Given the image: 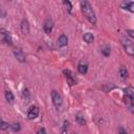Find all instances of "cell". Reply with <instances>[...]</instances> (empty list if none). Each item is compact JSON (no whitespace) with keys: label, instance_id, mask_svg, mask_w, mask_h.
Here are the masks:
<instances>
[{"label":"cell","instance_id":"1","mask_svg":"<svg viewBox=\"0 0 134 134\" xmlns=\"http://www.w3.org/2000/svg\"><path fill=\"white\" fill-rule=\"evenodd\" d=\"M81 7H82V12H83L84 16L86 17V19L91 24H95L96 23V17H95V14H94L90 3L88 1H82L81 2Z\"/></svg>","mask_w":134,"mask_h":134},{"label":"cell","instance_id":"2","mask_svg":"<svg viewBox=\"0 0 134 134\" xmlns=\"http://www.w3.org/2000/svg\"><path fill=\"white\" fill-rule=\"evenodd\" d=\"M121 43H122L127 53L132 57L134 54V46H133V43L131 42V40H129L128 38H122L121 39Z\"/></svg>","mask_w":134,"mask_h":134},{"label":"cell","instance_id":"3","mask_svg":"<svg viewBox=\"0 0 134 134\" xmlns=\"http://www.w3.org/2000/svg\"><path fill=\"white\" fill-rule=\"evenodd\" d=\"M51 98H52V103L54 105L55 108H60L62 106V96L59 94V92H57L55 90H52L51 91Z\"/></svg>","mask_w":134,"mask_h":134},{"label":"cell","instance_id":"4","mask_svg":"<svg viewBox=\"0 0 134 134\" xmlns=\"http://www.w3.org/2000/svg\"><path fill=\"white\" fill-rule=\"evenodd\" d=\"M0 34L2 35V41H3L5 44L12 45L13 40H12V37H10L9 32H8L7 30H5L4 28H0Z\"/></svg>","mask_w":134,"mask_h":134},{"label":"cell","instance_id":"5","mask_svg":"<svg viewBox=\"0 0 134 134\" xmlns=\"http://www.w3.org/2000/svg\"><path fill=\"white\" fill-rule=\"evenodd\" d=\"M38 115H39V108L36 107V106L30 107L29 110H28V112H27L28 119H35V118L38 117Z\"/></svg>","mask_w":134,"mask_h":134},{"label":"cell","instance_id":"6","mask_svg":"<svg viewBox=\"0 0 134 134\" xmlns=\"http://www.w3.org/2000/svg\"><path fill=\"white\" fill-rule=\"evenodd\" d=\"M63 72H64V74L66 75L67 84H69V86H73V85L75 84V81H74V79H73V76H72V74H71V71L68 70V69H65Z\"/></svg>","mask_w":134,"mask_h":134},{"label":"cell","instance_id":"7","mask_svg":"<svg viewBox=\"0 0 134 134\" xmlns=\"http://www.w3.org/2000/svg\"><path fill=\"white\" fill-rule=\"evenodd\" d=\"M52 21L50 19H47L45 22H44V25H43V28H44V31L46 34H50L51 30H52Z\"/></svg>","mask_w":134,"mask_h":134},{"label":"cell","instance_id":"8","mask_svg":"<svg viewBox=\"0 0 134 134\" xmlns=\"http://www.w3.org/2000/svg\"><path fill=\"white\" fill-rule=\"evenodd\" d=\"M14 55L16 57V59L19 61V62H24L25 61V55L23 53V51L21 49H16L14 50Z\"/></svg>","mask_w":134,"mask_h":134},{"label":"cell","instance_id":"9","mask_svg":"<svg viewBox=\"0 0 134 134\" xmlns=\"http://www.w3.org/2000/svg\"><path fill=\"white\" fill-rule=\"evenodd\" d=\"M67 42H68L67 37H66L65 35H61V36L59 37L58 41H57V44H58L60 47H64V46L67 45Z\"/></svg>","mask_w":134,"mask_h":134},{"label":"cell","instance_id":"10","mask_svg":"<svg viewBox=\"0 0 134 134\" xmlns=\"http://www.w3.org/2000/svg\"><path fill=\"white\" fill-rule=\"evenodd\" d=\"M21 31L24 35H27L29 32V24H28L27 20H22V22H21Z\"/></svg>","mask_w":134,"mask_h":134},{"label":"cell","instance_id":"11","mask_svg":"<svg viewBox=\"0 0 134 134\" xmlns=\"http://www.w3.org/2000/svg\"><path fill=\"white\" fill-rule=\"evenodd\" d=\"M124 100H125V104L128 106V108H129L131 111H133V96L125 95Z\"/></svg>","mask_w":134,"mask_h":134},{"label":"cell","instance_id":"12","mask_svg":"<svg viewBox=\"0 0 134 134\" xmlns=\"http://www.w3.org/2000/svg\"><path fill=\"white\" fill-rule=\"evenodd\" d=\"M87 69H88V66H87L86 63L81 62V63L77 65V70H79V72H80L81 74H85V73L87 72Z\"/></svg>","mask_w":134,"mask_h":134},{"label":"cell","instance_id":"13","mask_svg":"<svg viewBox=\"0 0 134 134\" xmlns=\"http://www.w3.org/2000/svg\"><path fill=\"white\" fill-rule=\"evenodd\" d=\"M118 75L121 80H126L128 77V70L126 69V67H120L118 70Z\"/></svg>","mask_w":134,"mask_h":134},{"label":"cell","instance_id":"14","mask_svg":"<svg viewBox=\"0 0 134 134\" xmlns=\"http://www.w3.org/2000/svg\"><path fill=\"white\" fill-rule=\"evenodd\" d=\"M133 6H134V3L132 1L128 2V1H124L121 3V7L125 8V9H129L130 12H133Z\"/></svg>","mask_w":134,"mask_h":134},{"label":"cell","instance_id":"15","mask_svg":"<svg viewBox=\"0 0 134 134\" xmlns=\"http://www.w3.org/2000/svg\"><path fill=\"white\" fill-rule=\"evenodd\" d=\"M83 39L85 40V42H87V43H91V42L93 41V36H92V34H90V32H86V34L84 35Z\"/></svg>","mask_w":134,"mask_h":134},{"label":"cell","instance_id":"16","mask_svg":"<svg viewBox=\"0 0 134 134\" xmlns=\"http://www.w3.org/2000/svg\"><path fill=\"white\" fill-rule=\"evenodd\" d=\"M5 98H6L7 102L13 103L14 102V94L10 91H5Z\"/></svg>","mask_w":134,"mask_h":134},{"label":"cell","instance_id":"17","mask_svg":"<svg viewBox=\"0 0 134 134\" xmlns=\"http://www.w3.org/2000/svg\"><path fill=\"white\" fill-rule=\"evenodd\" d=\"M124 92H125V95H130V96H133V88L131 86H128L124 89Z\"/></svg>","mask_w":134,"mask_h":134},{"label":"cell","instance_id":"18","mask_svg":"<svg viewBox=\"0 0 134 134\" xmlns=\"http://www.w3.org/2000/svg\"><path fill=\"white\" fill-rule=\"evenodd\" d=\"M8 124L7 122H5L1 117H0V130H6V129H8Z\"/></svg>","mask_w":134,"mask_h":134},{"label":"cell","instance_id":"19","mask_svg":"<svg viewBox=\"0 0 134 134\" xmlns=\"http://www.w3.org/2000/svg\"><path fill=\"white\" fill-rule=\"evenodd\" d=\"M75 119H76V121H77L80 125H82V126H84V125L86 124V120L84 119V117H82V116H80V115L75 116Z\"/></svg>","mask_w":134,"mask_h":134},{"label":"cell","instance_id":"20","mask_svg":"<svg viewBox=\"0 0 134 134\" xmlns=\"http://www.w3.org/2000/svg\"><path fill=\"white\" fill-rule=\"evenodd\" d=\"M102 52H103V54L105 57H109V54H110V48L109 47H104L102 49Z\"/></svg>","mask_w":134,"mask_h":134},{"label":"cell","instance_id":"21","mask_svg":"<svg viewBox=\"0 0 134 134\" xmlns=\"http://www.w3.org/2000/svg\"><path fill=\"white\" fill-rule=\"evenodd\" d=\"M10 127H12V129H13V130H14L15 132L19 131V130H20V128H21V127H20V124H19V122H15V124H13V125H12Z\"/></svg>","mask_w":134,"mask_h":134},{"label":"cell","instance_id":"22","mask_svg":"<svg viewBox=\"0 0 134 134\" xmlns=\"http://www.w3.org/2000/svg\"><path fill=\"white\" fill-rule=\"evenodd\" d=\"M117 133H118V134H129L128 131H127L125 128H122V127H119V128H118Z\"/></svg>","mask_w":134,"mask_h":134},{"label":"cell","instance_id":"23","mask_svg":"<svg viewBox=\"0 0 134 134\" xmlns=\"http://www.w3.org/2000/svg\"><path fill=\"white\" fill-rule=\"evenodd\" d=\"M65 5H66V7H67V9H68V12L70 13L71 12V9H72V5H71V3L69 2V1H64L63 2Z\"/></svg>","mask_w":134,"mask_h":134},{"label":"cell","instance_id":"24","mask_svg":"<svg viewBox=\"0 0 134 134\" xmlns=\"http://www.w3.org/2000/svg\"><path fill=\"white\" fill-rule=\"evenodd\" d=\"M37 134H47V133H46V131H45L44 128H40V129L37 131Z\"/></svg>","mask_w":134,"mask_h":134},{"label":"cell","instance_id":"25","mask_svg":"<svg viewBox=\"0 0 134 134\" xmlns=\"http://www.w3.org/2000/svg\"><path fill=\"white\" fill-rule=\"evenodd\" d=\"M127 32H128V34H129V36H130V37H131V38H134V31H133V30H132V29H129V30H128V31H127Z\"/></svg>","mask_w":134,"mask_h":134},{"label":"cell","instance_id":"26","mask_svg":"<svg viewBox=\"0 0 134 134\" xmlns=\"http://www.w3.org/2000/svg\"><path fill=\"white\" fill-rule=\"evenodd\" d=\"M23 95H26V96H28V95H29V93H28V90H27V89H24V91H23Z\"/></svg>","mask_w":134,"mask_h":134},{"label":"cell","instance_id":"27","mask_svg":"<svg viewBox=\"0 0 134 134\" xmlns=\"http://www.w3.org/2000/svg\"><path fill=\"white\" fill-rule=\"evenodd\" d=\"M62 134H67V129H63L62 130Z\"/></svg>","mask_w":134,"mask_h":134}]
</instances>
